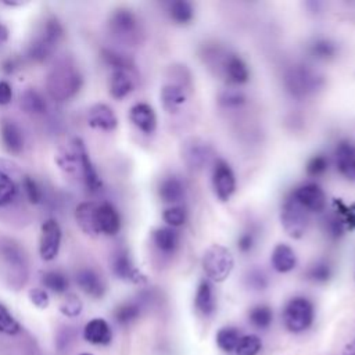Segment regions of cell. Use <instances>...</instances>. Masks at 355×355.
I'll return each instance as SVG.
<instances>
[{
	"mask_svg": "<svg viewBox=\"0 0 355 355\" xmlns=\"http://www.w3.org/2000/svg\"><path fill=\"white\" fill-rule=\"evenodd\" d=\"M83 86V75L71 60H60L47 73L46 89L54 101L73 98Z\"/></svg>",
	"mask_w": 355,
	"mask_h": 355,
	"instance_id": "cell-1",
	"label": "cell"
},
{
	"mask_svg": "<svg viewBox=\"0 0 355 355\" xmlns=\"http://www.w3.org/2000/svg\"><path fill=\"white\" fill-rule=\"evenodd\" d=\"M0 277L4 283L18 290L28 280V259L24 250L10 239H0Z\"/></svg>",
	"mask_w": 355,
	"mask_h": 355,
	"instance_id": "cell-2",
	"label": "cell"
},
{
	"mask_svg": "<svg viewBox=\"0 0 355 355\" xmlns=\"http://www.w3.org/2000/svg\"><path fill=\"white\" fill-rule=\"evenodd\" d=\"M64 37V28L55 17H47L28 44L26 55L36 62L49 60Z\"/></svg>",
	"mask_w": 355,
	"mask_h": 355,
	"instance_id": "cell-3",
	"label": "cell"
},
{
	"mask_svg": "<svg viewBox=\"0 0 355 355\" xmlns=\"http://www.w3.org/2000/svg\"><path fill=\"white\" fill-rule=\"evenodd\" d=\"M324 80L320 73L304 64H294L284 71L283 85L297 98L308 97L322 89Z\"/></svg>",
	"mask_w": 355,
	"mask_h": 355,
	"instance_id": "cell-4",
	"label": "cell"
},
{
	"mask_svg": "<svg viewBox=\"0 0 355 355\" xmlns=\"http://www.w3.org/2000/svg\"><path fill=\"white\" fill-rule=\"evenodd\" d=\"M315 319V308L309 298L297 295L287 301L283 309V323L291 333L308 330Z\"/></svg>",
	"mask_w": 355,
	"mask_h": 355,
	"instance_id": "cell-5",
	"label": "cell"
},
{
	"mask_svg": "<svg viewBox=\"0 0 355 355\" xmlns=\"http://www.w3.org/2000/svg\"><path fill=\"white\" fill-rule=\"evenodd\" d=\"M108 29L111 35L121 43L137 44L141 37V28L137 15L126 7L116 8L110 19Z\"/></svg>",
	"mask_w": 355,
	"mask_h": 355,
	"instance_id": "cell-6",
	"label": "cell"
},
{
	"mask_svg": "<svg viewBox=\"0 0 355 355\" xmlns=\"http://www.w3.org/2000/svg\"><path fill=\"white\" fill-rule=\"evenodd\" d=\"M233 266V255L226 247L220 244H212L205 250L202 257V268L208 276V280L216 283L226 280L232 273Z\"/></svg>",
	"mask_w": 355,
	"mask_h": 355,
	"instance_id": "cell-7",
	"label": "cell"
},
{
	"mask_svg": "<svg viewBox=\"0 0 355 355\" xmlns=\"http://www.w3.org/2000/svg\"><path fill=\"white\" fill-rule=\"evenodd\" d=\"M280 219L287 234L294 239H300L306 232L309 212L305 211L290 194L282 205Z\"/></svg>",
	"mask_w": 355,
	"mask_h": 355,
	"instance_id": "cell-8",
	"label": "cell"
},
{
	"mask_svg": "<svg viewBox=\"0 0 355 355\" xmlns=\"http://www.w3.org/2000/svg\"><path fill=\"white\" fill-rule=\"evenodd\" d=\"M62 232L54 219H47L40 226L39 236V255L43 261L50 262L57 258L61 247Z\"/></svg>",
	"mask_w": 355,
	"mask_h": 355,
	"instance_id": "cell-9",
	"label": "cell"
},
{
	"mask_svg": "<svg viewBox=\"0 0 355 355\" xmlns=\"http://www.w3.org/2000/svg\"><path fill=\"white\" fill-rule=\"evenodd\" d=\"M293 198L309 214L311 212H322L327 205V197L323 189L316 183H304L291 193Z\"/></svg>",
	"mask_w": 355,
	"mask_h": 355,
	"instance_id": "cell-10",
	"label": "cell"
},
{
	"mask_svg": "<svg viewBox=\"0 0 355 355\" xmlns=\"http://www.w3.org/2000/svg\"><path fill=\"white\" fill-rule=\"evenodd\" d=\"M212 187L220 201H229L236 191V176L225 159H218L212 169Z\"/></svg>",
	"mask_w": 355,
	"mask_h": 355,
	"instance_id": "cell-11",
	"label": "cell"
},
{
	"mask_svg": "<svg viewBox=\"0 0 355 355\" xmlns=\"http://www.w3.org/2000/svg\"><path fill=\"white\" fill-rule=\"evenodd\" d=\"M73 141H75L76 148H78L79 161H80V175H82V179L85 182V186L87 187V190L90 193H97L103 187L101 178H100L96 166L93 165V162L90 159L89 151H87L83 140L80 137H75Z\"/></svg>",
	"mask_w": 355,
	"mask_h": 355,
	"instance_id": "cell-12",
	"label": "cell"
},
{
	"mask_svg": "<svg viewBox=\"0 0 355 355\" xmlns=\"http://www.w3.org/2000/svg\"><path fill=\"white\" fill-rule=\"evenodd\" d=\"M122 226L121 215L110 202H100L96 207V227L98 234L115 236Z\"/></svg>",
	"mask_w": 355,
	"mask_h": 355,
	"instance_id": "cell-13",
	"label": "cell"
},
{
	"mask_svg": "<svg viewBox=\"0 0 355 355\" xmlns=\"http://www.w3.org/2000/svg\"><path fill=\"white\" fill-rule=\"evenodd\" d=\"M111 270L112 273L125 282L130 283H141L144 282V276L135 266L129 252L126 250H118L111 258Z\"/></svg>",
	"mask_w": 355,
	"mask_h": 355,
	"instance_id": "cell-14",
	"label": "cell"
},
{
	"mask_svg": "<svg viewBox=\"0 0 355 355\" xmlns=\"http://www.w3.org/2000/svg\"><path fill=\"white\" fill-rule=\"evenodd\" d=\"M334 162L343 178L355 182V143L341 140L334 150Z\"/></svg>",
	"mask_w": 355,
	"mask_h": 355,
	"instance_id": "cell-15",
	"label": "cell"
},
{
	"mask_svg": "<svg viewBox=\"0 0 355 355\" xmlns=\"http://www.w3.org/2000/svg\"><path fill=\"white\" fill-rule=\"evenodd\" d=\"M108 87L111 97L116 100L129 96L136 89V76L133 73V68L112 69Z\"/></svg>",
	"mask_w": 355,
	"mask_h": 355,
	"instance_id": "cell-16",
	"label": "cell"
},
{
	"mask_svg": "<svg viewBox=\"0 0 355 355\" xmlns=\"http://www.w3.org/2000/svg\"><path fill=\"white\" fill-rule=\"evenodd\" d=\"M75 280L78 287L89 297L92 298H103L105 294V283L103 277L93 269L90 268H82L76 272Z\"/></svg>",
	"mask_w": 355,
	"mask_h": 355,
	"instance_id": "cell-17",
	"label": "cell"
},
{
	"mask_svg": "<svg viewBox=\"0 0 355 355\" xmlns=\"http://www.w3.org/2000/svg\"><path fill=\"white\" fill-rule=\"evenodd\" d=\"M225 78L233 85H244L250 79V69L245 61L237 54H225L220 62Z\"/></svg>",
	"mask_w": 355,
	"mask_h": 355,
	"instance_id": "cell-18",
	"label": "cell"
},
{
	"mask_svg": "<svg viewBox=\"0 0 355 355\" xmlns=\"http://www.w3.org/2000/svg\"><path fill=\"white\" fill-rule=\"evenodd\" d=\"M87 125L93 129H100L111 132L118 125V118L114 110L103 103H97L89 108L87 112Z\"/></svg>",
	"mask_w": 355,
	"mask_h": 355,
	"instance_id": "cell-19",
	"label": "cell"
},
{
	"mask_svg": "<svg viewBox=\"0 0 355 355\" xmlns=\"http://www.w3.org/2000/svg\"><path fill=\"white\" fill-rule=\"evenodd\" d=\"M182 154H183L184 162L190 168L200 169L208 162L211 157V148L201 139H190L183 144Z\"/></svg>",
	"mask_w": 355,
	"mask_h": 355,
	"instance_id": "cell-20",
	"label": "cell"
},
{
	"mask_svg": "<svg viewBox=\"0 0 355 355\" xmlns=\"http://www.w3.org/2000/svg\"><path fill=\"white\" fill-rule=\"evenodd\" d=\"M0 139L3 147L10 154H19L25 147V139L21 128L11 119H1Z\"/></svg>",
	"mask_w": 355,
	"mask_h": 355,
	"instance_id": "cell-21",
	"label": "cell"
},
{
	"mask_svg": "<svg viewBox=\"0 0 355 355\" xmlns=\"http://www.w3.org/2000/svg\"><path fill=\"white\" fill-rule=\"evenodd\" d=\"M130 122L143 133H153L157 128V115L154 108L147 103H136L129 110Z\"/></svg>",
	"mask_w": 355,
	"mask_h": 355,
	"instance_id": "cell-22",
	"label": "cell"
},
{
	"mask_svg": "<svg viewBox=\"0 0 355 355\" xmlns=\"http://www.w3.org/2000/svg\"><path fill=\"white\" fill-rule=\"evenodd\" d=\"M194 306L202 316H211L216 309V300L211 280L204 279L200 282L194 295Z\"/></svg>",
	"mask_w": 355,
	"mask_h": 355,
	"instance_id": "cell-23",
	"label": "cell"
},
{
	"mask_svg": "<svg viewBox=\"0 0 355 355\" xmlns=\"http://www.w3.org/2000/svg\"><path fill=\"white\" fill-rule=\"evenodd\" d=\"M159 97H161L162 107L168 112H175V111L179 110L180 105H183L186 103L187 87H184L179 83L168 82L166 85L162 86Z\"/></svg>",
	"mask_w": 355,
	"mask_h": 355,
	"instance_id": "cell-24",
	"label": "cell"
},
{
	"mask_svg": "<svg viewBox=\"0 0 355 355\" xmlns=\"http://www.w3.org/2000/svg\"><path fill=\"white\" fill-rule=\"evenodd\" d=\"M83 337L92 344L107 345L112 338V331L110 324L104 319L94 318L86 323L83 329Z\"/></svg>",
	"mask_w": 355,
	"mask_h": 355,
	"instance_id": "cell-25",
	"label": "cell"
},
{
	"mask_svg": "<svg viewBox=\"0 0 355 355\" xmlns=\"http://www.w3.org/2000/svg\"><path fill=\"white\" fill-rule=\"evenodd\" d=\"M153 243L159 252L172 255L179 248L180 237L176 229L169 226H162V227H157L153 232Z\"/></svg>",
	"mask_w": 355,
	"mask_h": 355,
	"instance_id": "cell-26",
	"label": "cell"
},
{
	"mask_svg": "<svg viewBox=\"0 0 355 355\" xmlns=\"http://www.w3.org/2000/svg\"><path fill=\"white\" fill-rule=\"evenodd\" d=\"M186 193L184 183L178 176H166L158 184V196L166 204L178 205Z\"/></svg>",
	"mask_w": 355,
	"mask_h": 355,
	"instance_id": "cell-27",
	"label": "cell"
},
{
	"mask_svg": "<svg viewBox=\"0 0 355 355\" xmlns=\"http://www.w3.org/2000/svg\"><path fill=\"white\" fill-rule=\"evenodd\" d=\"M55 164L67 175L80 173V161H79V154H78V148L73 139L68 147H61L57 151Z\"/></svg>",
	"mask_w": 355,
	"mask_h": 355,
	"instance_id": "cell-28",
	"label": "cell"
},
{
	"mask_svg": "<svg viewBox=\"0 0 355 355\" xmlns=\"http://www.w3.org/2000/svg\"><path fill=\"white\" fill-rule=\"evenodd\" d=\"M272 266L279 273H288L297 265V255L287 244H277L270 255Z\"/></svg>",
	"mask_w": 355,
	"mask_h": 355,
	"instance_id": "cell-29",
	"label": "cell"
},
{
	"mask_svg": "<svg viewBox=\"0 0 355 355\" xmlns=\"http://www.w3.org/2000/svg\"><path fill=\"white\" fill-rule=\"evenodd\" d=\"M96 207L97 202L93 201H83L80 202L75 209V219L78 226L90 236H97V227H96Z\"/></svg>",
	"mask_w": 355,
	"mask_h": 355,
	"instance_id": "cell-30",
	"label": "cell"
},
{
	"mask_svg": "<svg viewBox=\"0 0 355 355\" xmlns=\"http://www.w3.org/2000/svg\"><path fill=\"white\" fill-rule=\"evenodd\" d=\"M19 105L26 114L31 115H43L47 112L49 108L43 94L32 87H28L21 93Z\"/></svg>",
	"mask_w": 355,
	"mask_h": 355,
	"instance_id": "cell-31",
	"label": "cell"
},
{
	"mask_svg": "<svg viewBox=\"0 0 355 355\" xmlns=\"http://www.w3.org/2000/svg\"><path fill=\"white\" fill-rule=\"evenodd\" d=\"M169 18L178 25H187L194 18L193 4L187 0H175L168 7Z\"/></svg>",
	"mask_w": 355,
	"mask_h": 355,
	"instance_id": "cell-32",
	"label": "cell"
},
{
	"mask_svg": "<svg viewBox=\"0 0 355 355\" xmlns=\"http://www.w3.org/2000/svg\"><path fill=\"white\" fill-rule=\"evenodd\" d=\"M337 50H338L337 44L326 37L313 39L308 47V51L312 57H315L316 60H323V61L334 58L337 54Z\"/></svg>",
	"mask_w": 355,
	"mask_h": 355,
	"instance_id": "cell-33",
	"label": "cell"
},
{
	"mask_svg": "<svg viewBox=\"0 0 355 355\" xmlns=\"http://www.w3.org/2000/svg\"><path fill=\"white\" fill-rule=\"evenodd\" d=\"M42 283L47 290L55 294H64L69 286L68 277L60 270H46L42 275Z\"/></svg>",
	"mask_w": 355,
	"mask_h": 355,
	"instance_id": "cell-34",
	"label": "cell"
},
{
	"mask_svg": "<svg viewBox=\"0 0 355 355\" xmlns=\"http://www.w3.org/2000/svg\"><path fill=\"white\" fill-rule=\"evenodd\" d=\"M240 331L233 326H225L216 333V344L225 352H232L236 349L240 341Z\"/></svg>",
	"mask_w": 355,
	"mask_h": 355,
	"instance_id": "cell-35",
	"label": "cell"
},
{
	"mask_svg": "<svg viewBox=\"0 0 355 355\" xmlns=\"http://www.w3.org/2000/svg\"><path fill=\"white\" fill-rule=\"evenodd\" d=\"M140 312H141L140 305L137 302L129 301L116 306V309L114 311V318L118 324L128 326L140 316Z\"/></svg>",
	"mask_w": 355,
	"mask_h": 355,
	"instance_id": "cell-36",
	"label": "cell"
},
{
	"mask_svg": "<svg viewBox=\"0 0 355 355\" xmlns=\"http://www.w3.org/2000/svg\"><path fill=\"white\" fill-rule=\"evenodd\" d=\"M333 275V268L331 265L324 261V259H319L316 262H313L308 269H306V273H305V277L313 283H326L330 280Z\"/></svg>",
	"mask_w": 355,
	"mask_h": 355,
	"instance_id": "cell-37",
	"label": "cell"
},
{
	"mask_svg": "<svg viewBox=\"0 0 355 355\" xmlns=\"http://www.w3.org/2000/svg\"><path fill=\"white\" fill-rule=\"evenodd\" d=\"M248 319L252 326L258 329H266L270 326L273 320V312L272 308L268 305H257L250 309Z\"/></svg>",
	"mask_w": 355,
	"mask_h": 355,
	"instance_id": "cell-38",
	"label": "cell"
},
{
	"mask_svg": "<svg viewBox=\"0 0 355 355\" xmlns=\"http://www.w3.org/2000/svg\"><path fill=\"white\" fill-rule=\"evenodd\" d=\"M262 341L255 334H245L240 337V341L236 347V355H257L261 351Z\"/></svg>",
	"mask_w": 355,
	"mask_h": 355,
	"instance_id": "cell-39",
	"label": "cell"
},
{
	"mask_svg": "<svg viewBox=\"0 0 355 355\" xmlns=\"http://www.w3.org/2000/svg\"><path fill=\"white\" fill-rule=\"evenodd\" d=\"M17 196L15 182L3 171H0V207L8 205Z\"/></svg>",
	"mask_w": 355,
	"mask_h": 355,
	"instance_id": "cell-40",
	"label": "cell"
},
{
	"mask_svg": "<svg viewBox=\"0 0 355 355\" xmlns=\"http://www.w3.org/2000/svg\"><path fill=\"white\" fill-rule=\"evenodd\" d=\"M162 219L169 227H179L186 223L187 212L182 205H171L162 212Z\"/></svg>",
	"mask_w": 355,
	"mask_h": 355,
	"instance_id": "cell-41",
	"label": "cell"
},
{
	"mask_svg": "<svg viewBox=\"0 0 355 355\" xmlns=\"http://www.w3.org/2000/svg\"><path fill=\"white\" fill-rule=\"evenodd\" d=\"M19 330L21 326L18 320L3 304H0V333L7 336H15L17 333H19Z\"/></svg>",
	"mask_w": 355,
	"mask_h": 355,
	"instance_id": "cell-42",
	"label": "cell"
},
{
	"mask_svg": "<svg viewBox=\"0 0 355 355\" xmlns=\"http://www.w3.org/2000/svg\"><path fill=\"white\" fill-rule=\"evenodd\" d=\"M101 57L104 60V62L107 65H110L112 69H118V68H133V64L130 61V58H128L126 55L114 51V50H108L104 49L101 51Z\"/></svg>",
	"mask_w": 355,
	"mask_h": 355,
	"instance_id": "cell-43",
	"label": "cell"
},
{
	"mask_svg": "<svg viewBox=\"0 0 355 355\" xmlns=\"http://www.w3.org/2000/svg\"><path fill=\"white\" fill-rule=\"evenodd\" d=\"M76 340V330L71 326H64L55 336V347L60 352H67Z\"/></svg>",
	"mask_w": 355,
	"mask_h": 355,
	"instance_id": "cell-44",
	"label": "cell"
},
{
	"mask_svg": "<svg viewBox=\"0 0 355 355\" xmlns=\"http://www.w3.org/2000/svg\"><path fill=\"white\" fill-rule=\"evenodd\" d=\"M22 187L25 191V196L28 198V201L33 205L40 204L43 200V191L42 187L39 186V183L32 178V176H25L22 180Z\"/></svg>",
	"mask_w": 355,
	"mask_h": 355,
	"instance_id": "cell-45",
	"label": "cell"
},
{
	"mask_svg": "<svg viewBox=\"0 0 355 355\" xmlns=\"http://www.w3.org/2000/svg\"><path fill=\"white\" fill-rule=\"evenodd\" d=\"M82 301L76 294H67L60 305V311L62 315L68 318H75L82 312Z\"/></svg>",
	"mask_w": 355,
	"mask_h": 355,
	"instance_id": "cell-46",
	"label": "cell"
},
{
	"mask_svg": "<svg viewBox=\"0 0 355 355\" xmlns=\"http://www.w3.org/2000/svg\"><path fill=\"white\" fill-rule=\"evenodd\" d=\"M306 173L309 176H320L329 169V158L323 154L313 155L308 162H306Z\"/></svg>",
	"mask_w": 355,
	"mask_h": 355,
	"instance_id": "cell-47",
	"label": "cell"
},
{
	"mask_svg": "<svg viewBox=\"0 0 355 355\" xmlns=\"http://www.w3.org/2000/svg\"><path fill=\"white\" fill-rule=\"evenodd\" d=\"M219 103L223 107H240V105H243L245 103V96L240 90L229 89V90H225L220 94Z\"/></svg>",
	"mask_w": 355,
	"mask_h": 355,
	"instance_id": "cell-48",
	"label": "cell"
},
{
	"mask_svg": "<svg viewBox=\"0 0 355 355\" xmlns=\"http://www.w3.org/2000/svg\"><path fill=\"white\" fill-rule=\"evenodd\" d=\"M245 282H247L248 287H251L254 290H263L268 286V277L263 273V270H261V269L248 270V273L245 276Z\"/></svg>",
	"mask_w": 355,
	"mask_h": 355,
	"instance_id": "cell-49",
	"label": "cell"
},
{
	"mask_svg": "<svg viewBox=\"0 0 355 355\" xmlns=\"http://www.w3.org/2000/svg\"><path fill=\"white\" fill-rule=\"evenodd\" d=\"M29 300H31V302H32L35 306H37V308H40V309L47 308L49 304H50V297H49L47 291L43 290V288H39V287L32 288V290L29 291Z\"/></svg>",
	"mask_w": 355,
	"mask_h": 355,
	"instance_id": "cell-50",
	"label": "cell"
},
{
	"mask_svg": "<svg viewBox=\"0 0 355 355\" xmlns=\"http://www.w3.org/2000/svg\"><path fill=\"white\" fill-rule=\"evenodd\" d=\"M255 245V234L251 230L243 232L237 239V248L240 252L247 254L250 252Z\"/></svg>",
	"mask_w": 355,
	"mask_h": 355,
	"instance_id": "cell-51",
	"label": "cell"
},
{
	"mask_svg": "<svg viewBox=\"0 0 355 355\" xmlns=\"http://www.w3.org/2000/svg\"><path fill=\"white\" fill-rule=\"evenodd\" d=\"M326 232L329 233V236H331L333 239H337L343 234L344 229H343V222L336 218V216H331L329 219H326Z\"/></svg>",
	"mask_w": 355,
	"mask_h": 355,
	"instance_id": "cell-52",
	"label": "cell"
},
{
	"mask_svg": "<svg viewBox=\"0 0 355 355\" xmlns=\"http://www.w3.org/2000/svg\"><path fill=\"white\" fill-rule=\"evenodd\" d=\"M12 100V89L7 80H0V105H7Z\"/></svg>",
	"mask_w": 355,
	"mask_h": 355,
	"instance_id": "cell-53",
	"label": "cell"
},
{
	"mask_svg": "<svg viewBox=\"0 0 355 355\" xmlns=\"http://www.w3.org/2000/svg\"><path fill=\"white\" fill-rule=\"evenodd\" d=\"M343 355H355V337L345 344L343 349Z\"/></svg>",
	"mask_w": 355,
	"mask_h": 355,
	"instance_id": "cell-54",
	"label": "cell"
},
{
	"mask_svg": "<svg viewBox=\"0 0 355 355\" xmlns=\"http://www.w3.org/2000/svg\"><path fill=\"white\" fill-rule=\"evenodd\" d=\"M80 355H92V354H80Z\"/></svg>",
	"mask_w": 355,
	"mask_h": 355,
	"instance_id": "cell-55",
	"label": "cell"
}]
</instances>
